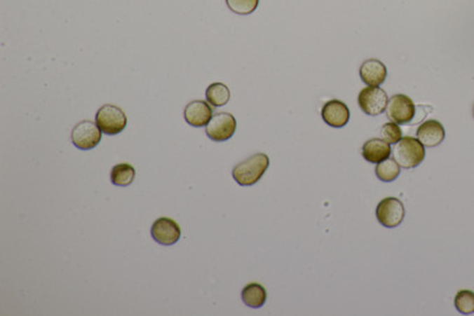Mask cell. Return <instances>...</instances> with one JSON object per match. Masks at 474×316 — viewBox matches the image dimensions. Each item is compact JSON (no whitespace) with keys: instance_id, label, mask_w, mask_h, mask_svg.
<instances>
[{"instance_id":"6da1fadb","label":"cell","mask_w":474,"mask_h":316,"mask_svg":"<svg viewBox=\"0 0 474 316\" xmlns=\"http://www.w3.org/2000/svg\"><path fill=\"white\" fill-rule=\"evenodd\" d=\"M269 167V158L264 153H257L237 164L233 170V178L241 186H252L264 177Z\"/></svg>"},{"instance_id":"7a4b0ae2","label":"cell","mask_w":474,"mask_h":316,"mask_svg":"<svg viewBox=\"0 0 474 316\" xmlns=\"http://www.w3.org/2000/svg\"><path fill=\"white\" fill-rule=\"evenodd\" d=\"M393 156L402 168L405 170L415 168L425 159V146L421 144L419 139L410 137H402L398 144H395Z\"/></svg>"},{"instance_id":"3957f363","label":"cell","mask_w":474,"mask_h":316,"mask_svg":"<svg viewBox=\"0 0 474 316\" xmlns=\"http://www.w3.org/2000/svg\"><path fill=\"white\" fill-rule=\"evenodd\" d=\"M96 125L106 135L121 133L127 126V116L121 108L114 104H104L96 113Z\"/></svg>"},{"instance_id":"277c9868","label":"cell","mask_w":474,"mask_h":316,"mask_svg":"<svg viewBox=\"0 0 474 316\" xmlns=\"http://www.w3.org/2000/svg\"><path fill=\"white\" fill-rule=\"evenodd\" d=\"M405 216V209L403 202L394 197L383 199L376 209L377 221L379 224H382L388 229H394L398 225H401Z\"/></svg>"},{"instance_id":"5b68a950","label":"cell","mask_w":474,"mask_h":316,"mask_svg":"<svg viewBox=\"0 0 474 316\" xmlns=\"http://www.w3.org/2000/svg\"><path fill=\"white\" fill-rule=\"evenodd\" d=\"M389 102L386 92L379 87L364 88L358 95V106L369 116H379L384 113Z\"/></svg>"},{"instance_id":"8992f818","label":"cell","mask_w":474,"mask_h":316,"mask_svg":"<svg viewBox=\"0 0 474 316\" xmlns=\"http://www.w3.org/2000/svg\"><path fill=\"white\" fill-rule=\"evenodd\" d=\"M101 137L102 134L99 126L89 120L77 123L72 132V142L81 151L95 149L101 142Z\"/></svg>"},{"instance_id":"52a82bcc","label":"cell","mask_w":474,"mask_h":316,"mask_svg":"<svg viewBox=\"0 0 474 316\" xmlns=\"http://www.w3.org/2000/svg\"><path fill=\"white\" fill-rule=\"evenodd\" d=\"M236 130V120L230 113H217L205 126V133L212 142H223L233 137Z\"/></svg>"},{"instance_id":"ba28073f","label":"cell","mask_w":474,"mask_h":316,"mask_svg":"<svg viewBox=\"0 0 474 316\" xmlns=\"http://www.w3.org/2000/svg\"><path fill=\"white\" fill-rule=\"evenodd\" d=\"M415 104L409 96L403 94H396L391 96V99L386 106V116L391 122L398 125H405L413 120L415 115Z\"/></svg>"},{"instance_id":"9c48e42d","label":"cell","mask_w":474,"mask_h":316,"mask_svg":"<svg viewBox=\"0 0 474 316\" xmlns=\"http://www.w3.org/2000/svg\"><path fill=\"white\" fill-rule=\"evenodd\" d=\"M151 235L157 243L164 247L176 244L182 236L180 225L171 218H158L151 228Z\"/></svg>"},{"instance_id":"30bf717a","label":"cell","mask_w":474,"mask_h":316,"mask_svg":"<svg viewBox=\"0 0 474 316\" xmlns=\"http://www.w3.org/2000/svg\"><path fill=\"white\" fill-rule=\"evenodd\" d=\"M321 118L330 127L341 128L348 125L350 111L344 102H341L339 99H332L324 104V107L321 109Z\"/></svg>"},{"instance_id":"8fae6325","label":"cell","mask_w":474,"mask_h":316,"mask_svg":"<svg viewBox=\"0 0 474 316\" xmlns=\"http://www.w3.org/2000/svg\"><path fill=\"white\" fill-rule=\"evenodd\" d=\"M417 137L425 147L433 149L442 144L446 137V130L441 125V122L428 120L421 123L420 127L417 128Z\"/></svg>"},{"instance_id":"7c38bea8","label":"cell","mask_w":474,"mask_h":316,"mask_svg":"<svg viewBox=\"0 0 474 316\" xmlns=\"http://www.w3.org/2000/svg\"><path fill=\"white\" fill-rule=\"evenodd\" d=\"M212 116H214L212 109L209 106V103L201 101V99L192 101L184 109L185 121L188 122L190 126L197 127V128L207 126Z\"/></svg>"},{"instance_id":"4fadbf2b","label":"cell","mask_w":474,"mask_h":316,"mask_svg":"<svg viewBox=\"0 0 474 316\" xmlns=\"http://www.w3.org/2000/svg\"><path fill=\"white\" fill-rule=\"evenodd\" d=\"M360 75L367 85L379 87L381 84L384 83L386 78V65L379 60L370 58L360 65Z\"/></svg>"},{"instance_id":"5bb4252c","label":"cell","mask_w":474,"mask_h":316,"mask_svg":"<svg viewBox=\"0 0 474 316\" xmlns=\"http://www.w3.org/2000/svg\"><path fill=\"white\" fill-rule=\"evenodd\" d=\"M362 156L367 163L379 164L391 156V144L383 139H371L364 144Z\"/></svg>"},{"instance_id":"9a60e30c","label":"cell","mask_w":474,"mask_h":316,"mask_svg":"<svg viewBox=\"0 0 474 316\" xmlns=\"http://www.w3.org/2000/svg\"><path fill=\"white\" fill-rule=\"evenodd\" d=\"M242 301L250 308H261L267 301V291L259 283H250L242 290Z\"/></svg>"},{"instance_id":"2e32d148","label":"cell","mask_w":474,"mask_h":316,"mask_svg":"<svg viewBox=\"0 0 474 316\" xmlns=\"http://www.w3.org/2000/svg\"><path fill=\"white\" fill-rule=\"evenodd\" d=\"M135 168L130 164H118L111 168V181L113 185L116 186L126 187L130 186L135 179Z\"/></svg>"},{"instance_id":"e0dca14e","label":"cell","mask_w":474,"mask_h":316,"mask_svg":"<svg viewBox=\"0 0 474 316\" xmlns=\"http://www.w3.org/2000/svg\"><path fill=\"white\" fill-rule=\"evenodd\" d=\"M208 102L210 103L214 107H223L226 103L229 102L230 90L226 84L212 83L208 87L207 92Z\"/></svg>"},{"instance_id":"ac0fdd59","label":"cell","mask_w":474,"mask_h":316,"mask_svg":"<svg viewBox=\"0 0 474 316\" xmlns=\"http://www.w3.org/2000/svg\"><path fill=\"white\" fill-rule=\"evenodd\" d=\"M375 172L379 180H382L384 183H391L398 179V175L401 173V166L396 163L395 159L388 158L386 160L377 164Z\"/></svg>"},{"instance_id":"d6986e66","label":"cell","mask_w":474,"mask_h":316,"mask_svg":"<svg viewBox=\"0 0 474 316\" xmlns=\"http://www.w3.org/2000/svg\"><path fill=\"white\" fill-rule=\"evenodd\" d=\"M455 308L463 315H470L474 312V293L470 290H461L454 298Z\"/></svg>"},{"instance_id":"ffe728a7","label":"cell","mask_w":474,"mask_h":316,"mask_svg":"<svg viewBox=\"0 0 474 316\" xmlns=\"http://www.w3.org/2000/svg\"><path fill=\"white\" fill-rule=\"evenodd\" d=\"M230 11L237 15H250L257 10L260 0H226Z\"/></svg>"},{"instance_id":"44dd1931","label":"cell","mask_w":474,"mask_h":316,"mask_svg":"<svg viewBox=\"0 0 474 316\" xmlns=\"http://www.w3.org/2000/svg\"><path fill=\"white\" fill-rule=\"evenodd\" d=\"M381 133H382L383 140L388 142V144H391V145L398 144L402 139V130L398 123H395V122H388V123H386L382 127Z\"/></svg>"},{"instance_id":"7402d4cb","label":"cell","mask_w":474,"mask_h":316,"mask_svg":"<svg viewBox=\"0 0 474 316\" xmlns=\"http://www.w3.org/2000/svg\"><path fill=\"white\" fill-rule=\"evenodd\" d=\"M427 113H428V107L427 106H419V107L415 109V115H414L413 120L409 122L412 125H417L420 123L424 118L427 116Z\"/></svg>"},{"instance_id":"603a6c76","label":"cell","mask_w":474,"mask_h":316,"mask_svg":"<svg viewBox=\"0 0 474 316\" xmlns=\"http://www.w3.org/2000/svg\"><path fill=\"white\" fill-rule=\"evenodd\" d=\"M472 113H473V118H474V104H473V108H472Z\"/></svg>"}]
</instances>
